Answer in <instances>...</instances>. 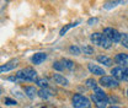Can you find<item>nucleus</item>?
<instances>
[{
	"instance_id": "nucleus-1",
	"label": "nucleus",
	"mask_w": 128,
	"mask_h": 108,
	"mask_svg": "<svg viewBox=\"0 0 128 108\" xmlns=\"http://www.w3.org/2000/svg\"><path fill=\"white\" fill-rule=\"evenodd\" d=\"M16 77L26 81H37V73L32 68H25L16 74Z\"/></svg>"
},
{
	"instance_id": "nucleus-2",
	"label": "nucleus",
	"mask_w": 128,
	"mask_h": 108,
	"mask_svg": "<svg viewBox=\"0 0 128 108\" xmlns=\"http://www.w3.org/2000/svg\"><path fill=\"white\" fill-rule=\"evenodd\" d=\"M73 106L74 108H91V103L89 98L80 93H76L73 96Z\"/></svg>"
},
{
	"instance_id": "nucleus-3",
	"label": "nucleus",
	"mask_w": 128,
	"mask_h": 108,
	"mask_svg": "<svg viewBox=\"0 0 128 108\" xmlns=\"http://www.w3.org/2000/svg\"><path fill=\"white\" fill-rule=\"evenodd\" d=\"M104 34H105L111 42H114V43L120 42V41H121V37H122V34H121L120 32L117 31V30H114V28H112V27L105 28V30H104Z\"/></svg>"
},
{
	"instance_id": "nucleus-4",
	"label": "nucleus",
	"mask_w": 128,
	"mask_h": 108,
	"mask_svg": "<svg viewBox=\"0 0 128 108\" xmlns=\"http://www.w3.org/2000/svg\"><path fill=\"white\" fill-rule=\"evenodd\" d=\"M100 84L105 87H110V89H113V87H117L118 86V81L112 76H101L100 79Z\"/></svg>"
},
{
	"instance_id": "nucleus-5",
	"label": "nucleus",
	"mask_w": 128,
	"mask_h": 108,
	"mask_svg": "<svg viewBox=\"0 0 128 108\" xmlns=\"http://www.w3.org/2000/svg\"><path fill=\"white\" fill-rule=\"evenodd\" d=\"M91 98H92V101H94V103H95V106L97 108H106L107 103H108V100H102V98H98V97H96L94 93L91 95Z\"/></svg>"
},
{
	"instance_id": "nucleus-6",
	"label": "nucleus",
	"mask_w": 128,
	"mask_h": 108,
	"mask_svg": "<svg viewBox=\"0 0 128 108\" xmlns=\"http://www.w3.org/2000/svg\"><path fill=\"white\" fill-rule=\"evenodd\" d=\"M123 73H124V69H122V68H120V66L113 68L111 71L112 77H114L117 81H118V80H123Z\"/></svg>"
},
{
	"instance_id": "nucleus-7",
	"label": "nucleus",
	"mask_w": 128,
	"mask_h": 108,
	"mask_svg": "<svg viewBox=\"0 0 128 108\" xmlns=\"http://www.w3.org/2000/svg\"><path fill=\"white\" fill-rule=\"evenodd\" d=\"M123 2V0H108V1H106L105 4H104V9H106V10H111L113 7H116V6H118L120 4H122Z\"/></svg>"
},
{
	"instance_id": "nucleus-8",
	"label": "nucleus",
	"mask_w": 128,
	"mask_h": 108,
	"mask_svg": "<svg viewBox=\"0 0 128 108\" xmlns=\"http://www.w3.org/2000/svg\"><path fill=\"white\" fill-rule=\"evenodd\" d=\"M47 58V54L46 53H36L33 57H32V63L33 64H41L42 62H44Z\"/></svg>"
},
{
	"instance_id": "nucleus-9",
	"label": "nucleus",
	"mask_w": 128,
	"mask_h": 108,
	"mask_svg": "<svg viewBox=\"0 0 128 108\" xmlns=\"http://www.w3.org/2000/svg\"><path fill=\"white\" fill-rule=\"evenodd\" d=\"M88 68H89V70H90L92 74H95V75L102 76V75L105 74L104 69H102V68H100V66H97V65H94V64H89V65H88Z\"/></svg>"
},
{
	"instance_id": "nucleus-10",
	"label": "nucleus",
	"mask_w": 128,
	"mask_h": 108,
	"mask_svg": "<svg viewBox=\"0 0 128 108\" xmlns=\"http://www.w3.org/2000/svg\"><path fill=\"white\" fill-rule=\"evenodd\" d=\"M114 60L118 63V64H122V65H128V54L124 53H120L114 57Z\"/></svg>"
},
{
	"instance_id": "nucleus-11",
	"label": "nucleus",
	"mask_w": 128,
	"mask_h": 108,
	"mask_svg": "<svg viewBox=\"0 0 128 108\" xmlns=\"http://www.w3.org/2000/svg\"><path fill=\"white\" fill-rule=\"evenodd\" d=\"M53 79H54V81L57 82V84H59V85H62V86H66L69 82H68V80L63 76V75H60V74H54L53 75Z\"/></svg>"
},
{
	"instance_id": "nucleus-12",
	"label": "nucleus",
	"mask_w": 128,
	"mask_h": 108,
	"mask_svg": "<svg viewBox=\"0 0 128 108\" xmlns=\"http://www.w3.org/2000/svg\"><path fill=\"white\" fill-rule=\"evenodd\" d=\"M102 36H104V34H101V33H98V32H95V33H92V34H91L90 39H91V42H92L94 44L100 46V43H101V39H102Z\"/></svg>"
},
{
	"instance_id": "nucleus-13",
	"label": "nucleus",
	"mask_w": 128,
	"mask_h": 108,
	"mask_svg": "<svg viewBox=\"0 0 128 108\" xmlns=\"http://www.w3.org/2000/svg\"><path fill=\"white\" fill-rule=\"evenodd\" d=\"M17 62H11V63H8V64H5V65H1L0 66V73H4V71H10V70H12L14 68H15Z\"/></svg>"
},
{
	"instance_id": "nucleus-14",
	"label": "nucleus",
	"mask_w": 128,
	"mask_h": 108,
	"mask_svg": "<svg viewBox=\"0 0 128 108\" xmlns=\"http://www.w3.org/2000/svg\"><path fill=\"white\" fill-rule=\"evenodd\" d=\"M97 62L104 64V65H106V66H110L112 64V59L108 58V57H106V55H98L97 57Z\"/></svg>"
},
{
	"instance_id": "nucleus-15",
	"label": "nucleus",
	"mask_w": 128,
	"mask_h": 108,
	"mask_svg": "<svg viewBox=\"0 0 128 108\" xmlns=\"http://www.w3.org/2000/svg\"><path fill=\"white\" fill-rule=\"evenodd\" d=\"M25 93L27 95V97L28 98H34V96L37 95V91H36V89L34 87H32V86H27V87H25Z\"/></svg>"
},
{
	"instance_id": "nucleus-16",
	"label": "nucleus",
	"mask_w": 128,
	"mask_h": 108,
	"mask_svg": "<svg viewBox=\"0 0 128 108\" xmlns=\"http://www.w3.org/2000/svg\"><path fill=\"white\" fill-rule=\"evenodd\" d=\"M37 95H38L41 98H44V100H47V98H49V97H50L53 93L50 92L48 89H41V90L38 91V93H37Z\"/></svg>"
},
{
	"instance_id": "nucleus-17",
	"label": "nucleus",
	"mask_w": 128,
	"mask_h": 108,
	"mask_svg": "<svg viewBox=\"0 0 128 108\" xmlns=\"http://www.w3.org/2000/svg\"><path fill=\"white\" fill-rule=\"evenodd\" d=\"M62 64H63L64 69H68V70H73L74 68H75V65H74V62H72V60H69V59H62Z\"/></svg>"
},
{
	"instance_id": "nucleus-18",
	"label": "nucleus",
	"mask_w": 128,
	"mask_h": 108,
	"mask_svg": "<svg viewBox=\"0 0 128 108\" xmlns=\"http://www.w3.org/2000/svg\"><path fill=\"white\" fill-rule=\"evenodd\" d=\"M78 25H79V21H78V22H74V23H69V25H66V26H64L63 28L60 30V32H59V34H60V36H64V34H65L66 32L69 31L70 28H73V27H76Z\"/></svg>"
},
{
	"instance_id": "nucleus-19",
	"label": "nucleus",
	"mask_w": 128,
	"mask_h": 108,
	"mask_svg": "<svg viewBox=\"0 0 128 108\" xmlns=\"http://www.w3.org/2000/svg\"><path fill=\"white\" fill-rule=\"evenodd\" d=\"M100 47H102V48H105V49H108L110 47H111V41L104 34L102 36V39H101V43H100Z\"/></svg>"
},
{
	"instance_id": "nucleus-20",
	"label": "nucleus",
	"mask_w": 128,
	"mask_h": 108,
	"mask_svg": "<svg viewBox=\"0 0 128 108\" xmlns=\"http://www.w3.org/2000/svg\"><path fill=\"white\" fill-rule=\"evenodd\" d=\"M85 85L89 87V89H97V84H96V81L94 79H88L86 81H85Z\"/></svg>"
},
{
	"instance_id": "nucleus-21",
	"label": "nucleus",
	"mask_w": 128,
	"mask_h": 108,
	"mask_svg": "<svg viewBox=\"0 0 128 108\" xmlns=\"http://www.w3.org/2000/svg\"><path fill=\"white\" fill-rule=\"evenodd\" d=\"M95 95L96 97H98V98H102V100H108L107 98V96H106V93L104 92L101 89H95Z\"/></svg>"
},
{
	"instance_id": "nucleus-22",
	"label": "nucleus",
	"mask_w": 128,
	"mask_h": 108,
	"mask_svg": "<svg viewBox=\"0 0 128 108\" xmlns=\"http://www.w3.org/2000/svg\"><path fill=\"white\" fill-rule=\"evenodd\" d=\"M82 52H84V54H86V55H91V54H94V47L92 46H84L82 47Z\"/></svg>"
},
{
	"instance_id": "nucleus-23",
	"label": "nucleus",
	"mask_w": 128,
	"mask_h": 108,
	"mask_svg": "<svg viewBox=\"0 0 128 108\" xmlns=\"http://www.w3.org/2000/svg\"><path fill=\"white\" fill-rule=\"evenodd\" d=\"M36 84H37L40 87H42V89H47V86H48L47 80H44V79H37Z\"/></svg>"
},
{
	"instance_id": "nucleus-24",
	"label": "nucleus",
	"mask_w": 128,
	"mask_h": 108,
	"mask_svg": "<svg viewBox=\"0 0 128 108\" xmlns=\"http://www.w3.org/2000/svg\"><path fill=\"white\" fill-rule=\"evenodd\" d=\"M69 52H70L72 54H74V55H79V54H80V49L76 46L69 47Z\"/></svg>"
},
{
	"instance_id": "nucleus-25",
	"label": "nucleus",
	"mask_w": 128,
	"mask_h": 108,
	"mask_svg": "<svg viewBox=\"0 0 128 108\" xmlns=\"http://www.w3.org/2000/svg\"><path fill=\"white\" fill-rule=\"evenodd\" d=\"M53 68H54L56 70H58V71H62V70L64 69L62 62H54V63H53Z\"/></svg>"
},
{
	"instance_id": "nucleus-26",
	"label": "nucleus",
	"mask_w": 128,
	"mask_h": 108,
	"mask_svg": "<svg viewBox=\"0 0 128 108\" xmlns=\"http://www.w3.org/2000/svg\"><path fill=\"white\" fill-rule=\"evenodd\" d=\"M121 43L123 44V47L128 48V34H122V37H121Z\"/></svg>"
},
{
	"instance_id": "nucleus-27",
	"label": "nucleus",
	"mask_w": 128,
	"mask_h": 108,
	"mask_svg": "<svg viewBox=\"0 0 128 108\" xmlns=\"http://www.w3.org/2000/svg\"><path fill=\"white\" fill-rule=\"evenodd\" d=\"M4 102L6 103V105H9V106H12V105H16V101H14V100H11V98H4Z\"/></svg>"
},
{
	"instance_id": "nucleus-28",
	"label": "nucleus",
	"mask_w": 128,
	"mask_h": 108,
	"mask_svg": "<svg viewBox=\"0 0 128 108\" xmlns=\"http://www.w3.org/2000/svg\"><path fill=\"white\" fill-rule=\"evenodd\" d=\"M123 80L128 81V68L124 69V73H123Z\"/></svg>"
},
{
	"instance_id": "nucleus-29",
	"label": "nucleus",
	"mask_w": 128,
	"mask_h": 108,
	"mask_svg": "<svg viewBox=\"0 0 128 108\" xmlns=\"http://www.w3.org/2000/svg\"><path fill=\"white\" fill-rule=\"evenodd\" d=\"M97 21H98L97 18H90V20L88 21V23H89V25H94V23H96Z\"/></svg>"
},
{
	"instance_id": "nucleus-30",
	"label": "nucleus",
	"mask_w": 128,
	"mask_h": 108,
	"mask_svg": "<svg viewBox=\"0 0 128 108\" xmlns=\"http://www.w3.org/2000/svg\"><path fill=\"white\" fill-rule=\"evenodd\" d=\"M10 80H11V81H16V80H17V77H10Z\"/></svg>"
},
{
	"instance_id": "nucleus-31",
	"label": "nucleus",
	"mask_w": 128,
	"mask_h": 108,
	"mask_svg": "<svg viewBox=\"0 0 128 108\" xmlns=\"http://www.w3.org/2000/svg\"><path fill=\"white\" fill-rule=\"evenodd\" d=\"M108 108H120V107H117V106H111V107H108Z\"/></svg>"
},
{
	"instance_id": "nucleus-32",
	"label": "nucleus",
	"mask_w": 128,
	"mask_h": 108,
	"mask_svg": "<svg viewBox=\"0 0 128 108\" xmlns=\"http://www.w3.org/2000/svg\"><path fill=\"white\" fill-rule=\"evenodd\" d=\"M127 97H128V89H127Z\"/></svg>"
},
{
	"instance_id": "nucleus-33",
	"label": "nucleus",
	"mask_w": 128,
	"mask_h": 108,
	"mask_svg": "<svg viewBox=\"0 0 128 108\" xmlns=\"http://www.w3.org/2000/svg\"><path fill=\"white\" fill-rule=\"evenodd\" d=\"M0 93H1V89H0Z\"/></svg>"
},
{
	"instance_id": "nucleus-34",
	"label": "nucleus",
	"mask_w": 128,
	"mask_h": 108,
	"mask_svg": "<svg viewBox=\"0 0 128 108\" xmlns=\"http://www.w3.org/2000/svg\"><path fill=\"white\" fill-rule=\"evenodd\" d=\"M42 108H44V107H42Z\"/></svg>"
}]
</instances>
